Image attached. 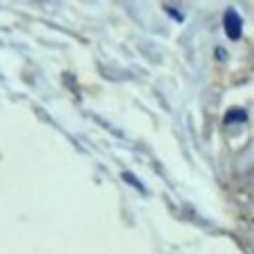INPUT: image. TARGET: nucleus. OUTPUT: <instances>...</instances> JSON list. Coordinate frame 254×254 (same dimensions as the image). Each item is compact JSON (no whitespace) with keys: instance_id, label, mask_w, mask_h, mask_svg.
<instances>
[{"instance_id":"1","label":"nucleus","mask_w":254,"mask_h":254,"mask_svg":"<svg viewBox=\"0 0 254 254\" xmlns=\"http://www.w3.org/2000/svg\"><path fill=\"white\" fill-rule=\"evenodd\" d=\"M222 26H224V32L230 40H238L242 36V18L236 10L228 8L224 12V18H222Z\"/></svg>"}]
</instances>
